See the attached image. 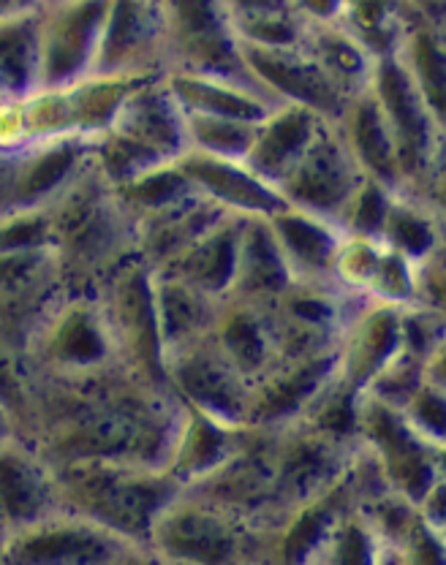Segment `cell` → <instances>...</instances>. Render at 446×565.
Masks as SVG:
<instances>
[{"label":"cell","instance_id":"9","mask_svg":"<svg viewBox=\"0 0 446 565\" xmlns=\"http://www.w3.org/2000/svg\"><path fill=\"white\" fill-rule=\"evenodd\" d=\"M362 446L375 457L390 492L420 505L422 498L446 479V446L422 438L403 414L362 392L360 435Z\"/></svg>","mask_w":446,"mask_h":565},{"label":"cell","instance_id":"56","mask_svg":"<svg viewBox=\"0 0 446 565\" xmlns=\"http://www.w3.org/2000/svg\"><path fill=\"white\" fill-rule=\"evenodd\" d=\"M401 9L406 14L416 17V20H425L431 22L433 28L444 31L446 25V0H397Z\"/></svg>","mask_w":446,"mask_h":565},{"label":"cell","instance_id":"4","mask_svg":"<svg viewBox=\"0 0 446 565\" xmlns=\"http://www.w3.org/2000/svg\"><path fill=\"white\" fill-rule=\"evenodd\" d=\"M273 530L180 492L152 522L148 544L167 565H267Z\"/></svg>","mask_w":446,"mask_h":565},{"label":"cell","instance_id":"7","mask_svg":"<svg viewBox=\"0 0 446 565\" xmlns=\"http://www.w3.org/2000/svg\"><path fill=\"white\" fill-rule=\"evenodd\" d=\"M96 297L107 318L120 367L145 384L167 388L163 343L152 299V269L139 256L128 258L98 286Z\"/></svg>","mask_w":446,"mask_h":565},{"label":"cell","instance_id":"15","mask_svg":"<svg viewBox=\"0 0 446 565\" xmlns=\"http://www.w3.org/2000/svg\"><path fill=\"white\" fill-rule=\"evenodd\" d=\"M167 74L161 0H109L91 76L150 79Z\"/></svg>","mask_w":446,"mask_h":565},{"label":"cell","instance_id":"32","mask_svg":"<svg viewBox=\"0 0 446 565\" xmlns=\"http://www.w3.org/2000/svg\"><path fill=\"white\" fill-rule=\"evenodd\" d=\"M291 282L295 278H291L289 264L275 243L267 217H245L229 297L248 299V302L269 308Z\"/></svg>","mask_w":446,"mask_h":565},{"label":"cell","instance_id":"36","mask_svg":"<svg viewBox=\"0 0 446 565\" xmlns=\"http://www.w3.org/2000/svg\"><path fill=\"white\" fill-rule=\"evenodd\" d=\"M302 50L349 98L371 87L375 57L338 22H319V25L305 28Z\"/></svg>","mask_w":446,"mask_h":565},{"label":"cell","instance_id":"1","mask_svg":"<svg viewBox=\"0 0 446 565\" xmlns=\"http://www.w3.org/2000/svg\"><path fill=\"white\" fill-rule=\"evenodd\" d=\"M52 250L61 264L66 291L96 294L98 286L137 256V232L115 188L93 161L61 196L46 204Z\"/></svg>","mask_w":446,"mask_h":565},{"label":"cell","instance_id":"43","mask_svg":"<svg viewBox=\"0 0 446 565\" xmlns=\"http://www.w3.org/2000/svg\"><path fill=\"white\" fill-rule=\"evenodd\" d=\"M183 117L188 150L208 152L215 158H232V161H243L248 156L256 134L254 122L232 120V117L191 115V111H183Z\"/></svg>","mask_w":446,"mask_h":565},{"label":"cell","instance_id":"42","mask_svg":"<svg viewBox=\"0 0 446 565\" xmlns=\"http://www.w3.org/2000/svg\"><path fill=\"white\" fill-rule=\"evenodd\" d=\"M360 399L362 392L340 381L334 373L330 384L316 394V399L299 422H305L327 438L338 440V444L354 446L357 435H360Z\"/></svg>","mask_w":446,"mask_h":565},{"label":"cell","instance_id":"60","mask_svg":"<svg viewBox=\"0 0 446 565\" xmlns=\"http://www.w3.org/2000/svg\"><path fill=\"white\" fill-rule=\"evenodd\" d=\"M36 9H41V0H0V20L25 14V11H36Z\"/></svg>","mask_w":446,"mask_h":565},{"label":"cell","instance_id":"47","mask_svg":"<svg viewBox=\"0 0 446 565\" xmlns=\"http://www.w3.org/2000/svg\"><path fill=\"white\" fill-rule=\"evenodd\" d=\"M425 362L427 359H420L401 349L375 373V379L365 386V394L401 411L408 403L411 394L425 384Z\"/></svg>","mask_w":446,"mask_h":565},{"label":"cell","instance_id":"17","mask_svg":"<svg viewBox=\"0 0 446 565\" xmlns=\"http://www.w3.org/2000/svg\"><path fill=\"white\" fill-rule=\"evenodd\" d=\"M66 294L55 250L0 256V340L22 356L28 340Z\"/></svg>","mask_w":446,"mask_h":565},{"label":"cell","instance_id":"24","mask_svg":"<svg viewBox=\"0 0 446 565\" xmlns=\"http://www.w3.org/2000/svg\"><path fill=\"white\" fill-rule=\"evenodd\" d=\"M351 509H357V498L343 473L332 490L297 505L280 520L269 535L267 565H319L334 525Z\"/></svg>","mask_w":446,"mask_h":565},{"label":"cell","instance_id":"34","mask_svg":"<svg viewBox=\"0 0 446 565\" xmlns=\"http://www.w3.org/2000/svg\"><path fill=\"white\" fill-rule=\"evenodd\" d=\"M169 93L183 111L191 115H213L232 117V120L254 122L259 126L264 117L275 109L273 98L264 96L259 87L240 85L232 79H219V76L185 74V71H167Z\"/></svg>","mask_w":446,"mask_h":565},{"label":"cell","instance_id":"63","mask_svg":"<svg viewBox=\"0 0 446 565\" xmlns=\"http://www.w3.org/2000/svg\"><path fill=\"white\" fill-rule=\"evenodd\" d=\"M50 3H61V0H41V6H50Z\"/></svg>","mask_w":446,"mask_h":565},{"label":"cell","instance_id":"57","mask_svg":"<svg viewBox=\"0 0 446 565\" xmlns=\"http://www.w3.org/2000/svg\"><path fill=\"white\" fill-rule=\"evenodd\" d=\"M223 6H226L232 20L267 14V11H278V9H291L286 0H223Z\"/></svg>","mask_w":446,"mask_h":565},{"label":"cell","instance_id":"39","mask_svg":"<svg viewBox=\"0 0 446 565\" xmlns=\"http://www.w3.org/2000/svg\"><path fill=\"white\" fill-rule=\"evenodd\" d=\"M406 14V11H403ZM397 61L408 71L414 85L444 120V96H446V52H444V31L433 28L431 22L416 20L406 14L403 25L401 46H397Z\"/></svg>","mask_w":446,"mask_h":565},{"label":"cell","instance_id":"27","mask_svg":"<svg viewBox=\"0 0 446 565\" xmlns=\"http://www.w3.org/2000/svg\"><path fill=\"white\" fill-rule=\"evenodd\" d=\"M210 340L219 345V351L248 384L262 379L278 362L269 308L248 302V299H221L213 329H210Z\"/></svg>","mask_w":446,"mask_h":565},{"label":"cell","instance_id":"38","mask_svg":"<svg viewBox=\"0 0 446 565\" xmlns=\"http://www.w3.org/2000/svg\"><path fill=\"white\" fill-rule=\"evenodd\" d=\"M381 245L401 253L408 262H425L433 253L444 250V207L408 196L392 193L390 212L381 228Z\"/></svg>","mask_w":446,"mask_h":565},{"label":"cell","instance_id":"23","mask_svg":"<svg viewBox=\"0 0 446 565\" xmlns=\"http://www.w3.org/2000/svg\"><path fill=\"white\" fill-rule=\"evenodd\" d=\"M191 185L226 210L229 215L237 217H269L273 212L286 207L280 193L259 174L251 172L245 161H232V158H215L208 152L185 150L174 161Z\"/></svg>","mask_w":446,"mask_h":565},{"label":"cell","instance_id":"29","mask_svg":"<svg viewBox=\"0 0 446 565\" xmlns=\"http://www.w3.org/2000/svg\"><path fill=\"white\" fill-rule=\"evenodd\" d=\"M332 126L368 180L381 182L390 191H401V161H397L395 139L371 87L349 98Z\"/></svg>","mask_w":446,"mask_h":565},{"label":"cell","instance_id":"18","mask_svg":"<svg viewBox=\"0 0 446 565\" xmlns=\"http://www.w3.org/2000/svg\"><path fill=\"white\" fill-rule=\"evenodd\" d=\"M365 174L346 150L343 139L334 126H327L325 134L308 147L289 174L278 182V193L286 207H297L310 215L327 217L338 223L349 207L351 196L362 185Z\"/></svg>","mask_w":446,"mask_h":565},{"label":"cell","instance_id":"41","mask_svg":"<svg viewBox=\"0 0 446 565\" xmlns=\"http://www.w3.org/2000/svg\"><path fill=\"white\" fill-rule=\"evenodd\" d=\"M199 193L191 185V180L180 172L178 163H163V167L148 169L134 180H128L126 185L115 188L117 202L123 204V210L128 212V217L137 226L145 217L156 215V212L172 207V204L183 202V199Z\"/></svg>","mask_w":446,"mask_h":565},{"label":"cell","instance_id":"54","mask_svg":"<svg viewBox=\"0 0 446 565\" xmlns=\"http://www.w3.org/2000/svg\"><path fill=\"white\" fill-rule=\"evenodd\" d=\"M291 11L308 25H319V22H338L346 9V0H286Z\"/></svg>","mask_w":446,"mask_h":565},{"label":"cell","instance_id":"35","mask_svg":"<svg viewBox=\"0 0 446 565\" xmlns=\"http://www.w3.org/2000/svg\"><path fill=\"white\" fill-rule=\"evenodd\" d=\"M152 299H156L163 359H167V353L208 338L221 302V299L208 297L204 291L172 278V275L161 273H152Z\"/></svg>","mask_w":446,"mask_h":565},{"label":"cell","instance_id":"58","mask_svg":"<svg viewBox=\"0 0 446 565\" xmlns=\"http://www.w3.org/2000/svg\"><path fill=\"white\" fill-rule=\"evenodd\" d=\"M109 565H167V563H163L161 557L150 550V546L128 544V546H123L120 555H117Z\"/></svg>","mask_w":446,"mask_h":565},{"label":"cell","instance_id":"6","mask_svg":"<svg viewBox=\"0 0 446 565\" xmlns=\"http://www.w3.org/2000/svg\"><path fill=\"white\" fill-rule=\"evenodd\" d=\"M31 379H82L120 367L96 294L66 291L22 351Z\"/></svg>","mask_w":446,"mask_h":565},{"label":"cell","instance_id":"11","mask_svg":"<svg viewBox=\"0 0 446 565\" xmlns=\"http://www.w3.org/2000/svg\"><path fill=\"white\" fill-rule=\"evenodd\" d=\"M354 446L338 444L305 422L275 429L273 505L278 525L297 505L319 498L343 479Z\"/></svg>","mask_w":446,"mask_h":565},{"label":"cell","instance_id":"10","mask_svg":"<svg viewBox=\"0 0 446 565\" xmlns=\"http://www.w3.org/2000/svg\"><path fill=\"white\" fill-rule=\"evenodd\" d=\"M362 302L365 297L346 291L338 282H291L275 305H269L278 362L338 349L346 323Z\"/></svg>","mask_w":446,"mask_h":565},{"label":"cell","instance_id":"12","mask_svg":"<svg viewBox=\"0 0 446 565\" xmlns=\"http://www.w3.org/2000/svg\"><path fill=\"white\" fill-rule=\"evenodd\" d=\"M273 446L275 429L243 427L232 457L202 481L185 487V492L210 500L254 525L275 530L278 520L273 505Z\"/></svg>","mask_w":446,"mask_h":565},{"label":"cell","instance_id":"61","mask_svg":"<svg viewBox=\"0 0 446 565\" xmlns=\"http://www.w3.org/2000/svg\"><path fill=\"white\" fill-rule=\"evenodd\" d=\"M9 207V156H0V210Z\"/></svg>","mask_w":446,"mask_h":565},{"label":"cell","instance_id":"59","mask_svg":"<svg viewBox=\"0 0 446 565\" xmlns=\"http://www.w3.org/2000/svg\"><path fill=\"white\" fill-rule=\"evenodd\" d=\"M11 438H22L20 424H17L14 414H11V411L6 408L3 403H0V446H3L6 440H11Z\"/></svg>","mask_w":446,"mask_h":565},{"label":"cell","instance_id":"37","mask_svg":"<svg viewBox=\"0 0 446 565\" xmlns=\"http://www.w3.org/2000/svg\"><path fill=\"white\" fill-rule=\"evenodd\" d=\"M41 9L0 20V102H25L39 90Z\"/></svg>","mask_w":446,"mask_h":565},{"label":"cell","instance_id":"5","mask_svg":"<svg viewBox=\"0 0 446 565\" xmlns=\"http://www.w3.org/2000/svg\"><path fill=\"white\" fill-rule=\"evenodd\" d=\"M371 93L379 102L401 161V193L444 207V120L397 61H375Z\"/></svg>","mask_w":446,"mask_h":565},{"label":"cell","instance_id":"16","mask_svg":"<svg viewBox=\"0 0 446 565\" xmlns=\"http://www.w3.org/2000/svg\"><path fill=\"white\" fill-rule=\"evenodd\" d=\"M126 539L91 520L57 511L46 520L6 533L3 565H109Z\"/></svg>","mask_w":446,"mask_h":565},{"label":"cell","instance_id":"44","mask_svg":"<svg viewBox=\"0 0 446 565\" xmlns=\"http://www.w3.org/2000/svg\"><path fill=\"white\" fill-rule=\"evenodd\" d=\"M381 544L384 541L371 520L360 509H351L334 525L319 565H375Z\"/></svg>","mask_w":446,"mask_h":565},{"label":"cell","instance_id":"26","mask_svg":"<svg viewBox=\"0 0 446 565\" xmlns=\"http://www.w3.org/2000/svg\"><path fill=\"white\" fill-rule=\"evenodd\" d=\"M327 126H332V122L316 111L305 109V106L278 104L256 126L254 141H251V150L243 161L248 163L251 172L259 174L269 185H278L295 169L299 158L308 152V147L325 134Z\"/></svg>","mask_w":446,"mask_h":565},{"label":"cell","instance_id":"2","mask_svg":"<svg viewBox=\"0 0 446 565\" xmlns=\"http://www.w3.org/2000/svg\"><path fill=\"white\" fill-rule=\"evenodd\" d=\"M55 470L61 511L112 530L128 544H148L152 522L183 492L161 468L128 462H72Z\"/></svg>","mask_w":446,"mask_h":565},{"label":"cell","instance_id":"50","mask_svg":"<svg viewBox=\"0 0 446 565\" xmlns=\"http://www.w3.org/2000/svg\"><path fill=\"white\" fill-rule=\"evenodd\" d=\"M0 403L14 414L22 438L31 435V375L22 356L0 340Z\"/></svg>","mask_w":446,"mask_h":565},{"label":"cell","instance_id":"51","mask_svg":"<svg viewBox=\"0 0 446 565\" xmlns=\"http://www.w3.org/2000/svg\"><path fill=\"white\" fill-rule=\"evenodd\" d=\"M401 414L422 438L446 446V386L431 384L425 379V384L416 388L408 403L403 405Z\"/></svg>","mask_w":446,"mask_h":565},{"label":"cell","instance_id":"30","mask_svg":"<svg viewBox=\"0 0 446 565\" xmlns=\"http://www.w3.org/2000/svg\"><path fill=\"white\" fill-rule=\"evenodd\" d=\"M229 212L221 210L202 193L183 199L172 207L156 212L134 226L137 232V256L150 269L167 267L169 262L188 250L202 234H208L215 223H221Z\"/></svg>","mask_w":446,"mask_h":565},{"label":"cell","instance_id":"19","mask_svg":"<svg viewBox=\"0 0 446 565\" xmlns=\"http://www.w3.org/2000/svg\"><path fill=\"white\" fill-rule=\"evenodd\" d=\"M334 373H338V349L275 362L248 388L245 427L278 429L299 422Z\"/></svg>","mask_w":446,"mask_h":565},{"label":"cell","instance_id":"21","mask_svg":"<svg viewBox=\"0 0 446 565\" xmlns=\"http://www.w3.org/2000/svg\"><path fill=\"white\" fill-rule=\"evenodd\" d=\"M93 139L57 137L9 156V207H46L91 163Z\"/></svg>","mask_w":446,"mask_h":565},{"label":"cell","instance_id":"14","mask_svg":"<svg viewBox=\"0 0 446 565\" xmlns=\"http://www.w3.org/2000/svg\"><path fill=\"white\" fill-rule=\"evenodd\" d=\"M109 0H61L41 6L39 90L87 79L98 55Z\"/></svg>","mask_w":446,"mask_h":565},{"label":"cell","instance_id":"31","mask_svg":"<svg viewBox=\"0 0 446 565\" xmlns=\"http://www.w3.org/2000/svg\"><path fill=\"white\" fill-rule=\"evenodd\" d=\"M240 435H243V427L213 419L202 411L183 405V416H180L163 470L185 490L232 457V451L240 444Z\"/></svg>","mask_w":446,"mask_h":565},{"label":"cell","instance_id":"48","mask_svg":"<svg viewBox=\"0 0 446 565\" xmlns=\"http://www.w3.org/2000/svg\"><path fill=\"white\" fill-rule=\"evenodd\" d=\"M392 193L386 185L375 180H362V185L357 188V193L351 196L349 207H346L343 217H340V228L343 234L351 237H368L379 239L381 243V228H384L386 212H390Z\"/></svg>","mask_w":446,"mask_h":565},{"label":"cell","instance_id":"28","mask_svg":"<svg viewBox=\"0 0 446 565\" xmlns=\"http://www.w3.org/2000/svg\"><path fill=\"white\" fill-rule=\"evenodd\" d=\"M273 237L289 264L291 278L299 282H334L343 228L327 217L297 207H280L267 217Z\"/></svg>","mask_w":446,"mask_h":565},{"label":"cell","instance_id":"53","mask_svg":"<svg viewBox=\"0 0 446 565\" xmlns=\"http://www.w3.org/2000/svg\"><path fill=\"white\" fill-rule=\"evenodd\" d=\"M446 302V273L444 250L433 253L425 262L414 264V305L427 310H442Z\"/></svg>","mask_w":446,"mask_h":565},{"label":"cell","instance_id":"25","mask_svg":"<svg viewBox=\"0 0 446 565\" xmlns=\"http://www.w3.org/2000/svg\"><path fill=\"white\" fill-rule=\"evenodd\" d=\"M403 308L365 299L338 340V379L365 392L381 367L401 351Z\"/></svg>","mask_w":446,"mask_h":565},{"label":"cell","instance_id":"40","mask_svg":"<svg viewBox=\"0 0 446 565\" xmlns=\"http://www.w3.org/2000/svg\"><path fill=\"white\" fill-rule=\"evenodd\" d=\"M338 25L346 28L379 61L395 55L401 46L406 14L397 0H346Z\"/></svg>","mask_w":446,"mask_h":565},{"label":"cell","instance_id":"52","mask_svg":"<svg viewBox=\"0 0 446 565\" xmlns=\"http://www.w3.org/2000/svg\"><path fill=\"white\" fill-rule=\"evenodd\" d=\"M444 539H446V533L431 527L420 516V520H416V525L406 533V539L397 544V550H401L406 565H446Z\"/></svg>","mask_w":446,"mask_h":565},{"label":"cell","instance_id":"46","mask_svg":"<svg viewBox=\"0 0 446 565\" xmlns=\"http://www.w3.org/2000/svg\"><path fill=\"white\" fill-rule=\"evenodd\" d=\"M52 223L46 207L0 210V256L6 253L50 250Z\"/></svg>","mask_w":446,"mask_h":565},{"label":"cell","instance_id":"3","mask_svg":"<svg viewBox=\"0 0 446 565\" xmlns=\"http://www.w3.org/2000/svg\"><path fill=\"white\" fill-rule=\"evenodd\" d=\"M188 150L185 117L163 76L139 82L115 120L93 139L91 161L112 188L126 185L148 169L178 161Z\"/></svg>","mask_w":446,"mask_h":565},{"label":"cell","instance_id":"8","mask_svg":"<svg viewBox=\"0 0 446 565\" xmlns=\"http://www.w3.org/2000/svg\"><path fill=\"white\" fill-rule=\"evenodd\" d=\"M161 9L167 31V71L219 76L259 87L245 68L243 50L223 0H161Z\"/></svg>","mask_w":446,"mask_h":565},{"label":"cell","instance_id":"45","mask_svg":"<svg viewBox=\"0 0 446 565\" xmlns=\"http://www.w3.org/2000/svg\"><path fill=\"white\" fill-rule=\"evenodd\" d=\"M232 25L240 44L262 46V50H297V46H302L308 22L299 20L291 9H278L267 11V14L232 20Z\"/></svg>","mask_w":446,"mask_h":565},{"label":"cell","instance_id":"22","mask_svg":"<svg viewBox=\"0 0 446 565\" xmlns=\"http://www.w3.org/2000/svg\"><path fill=\"white\" fill-rule=\"evenodd\" d=\"M61 511L52 465L28 438L0 446V527L14 533Z\"/></svg>","mask_w":446,"mask_h":565},{"label":"cell","instance_id":"49","mask_svg":"<svg viewBox=\"0 0 446 565\" xmlns=\"http://www.w3.org/2000/svg\"><path fill=\"white\" fill-rule=\"evenodd\" d=\"M365 299L392 305V308H411L414 305V262L384 245V256L368 286Z\"/></svg>","mask_w":446,"mask_h":565},{"label":"cell","instance_id":"55","mask_svg":"<svg viewBox=\"0 0 446 565\" xmlns=\"http://www.w3.org/2000/svg\"><path fill=\"white\" fill-rule=\"evenodd\" d=\"M416 509H420V516L427 525L446 533V479L438 481V484L422 498V503L416 505Z\"/></svg>","mask_w":446,"mask_h":565},{"label":"cell","instance_id":"33","mask_svg":"<svg viewBox=\"0 0 446 565\" xmlns=\"http://www.w3.org/2000/svg\"><path fill=\"white\" fill-rule=\"evenodd\" d=\"M243 221L245 217L226 215L208 234H202L188 250L180 253L174 262H169L161 269H152V273L172 275V278L204 291L208 297H229L234 280V267H237V247Z\"/></svg>","mask_w":446,"mask_h":565},{"label":"cell","instance_id":"62","mask_svg":"<svg viewBox=\"0 0 446 565\" xmlns=\"http://www.w3.org/2000/svg\"><path fill=\"white\" fill-rule=\"evenodd\" d=\"M3 541H6V530L0 527V565H3Z\"/></svg>","mask_w":446,"mask_h":565},{"label":"cell","instance_id":"13","mask_svg":"<svg viewBox=\"0 0 446 565\" xmlns=\"http://www.w3.org/2000/svg\"><path fill=\"white\" fill-rule=\"evenodd\" d=\"M163 379L172 397L185 408L202 411L234 427H245L251 384L232 367L210 334L167 353Z\"/></svg>","mask_w":446,"mask_h":565},{"label":"cell","instance_id":"20","mask_svg":"<svg viewBox=\"0 0 446 565\" xmlns=\"http://www.w3.org/2000/svg\"><path fill=\"white\" fill-rule=\"evenodd\" d=\"M243 61L256 85L275 104H295L316 111L325 120L334 122L349 104V96L327 79V74L314 63V57L297 50H262V46L240 44Z\"/></svg>","mask_w":446,"mask_h":565}]
</instances>
